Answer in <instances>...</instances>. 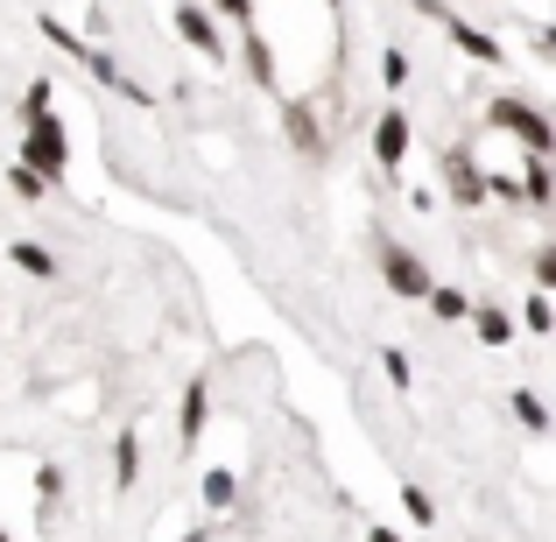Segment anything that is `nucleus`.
<instances>
[{"mask_svg": "<svg viewBox=\"0 0 556 542\" xmlns=\"http://www.w3.org/2000/svg\"><path fill=\"white\" fill-rule=\"evenodd\" d=\"M190 542H212V535H190Z\"/></svg>", "mask_w": 556, "mask_h": 542, "instance_id": "nucleus-26", "label": "nucleus"}, {"mask_svg": "<svg viewBox=\"0 0 556 542\" xmlns=\"http://www.w3.org/2000/svg\"><path fill=\"white\" fill-rule=\"evenodd\" d=\"M247 64H254L261 85H268V42H261V36H247Z\"/></svg>", "mask_w": 556, "mask_h": 542, "instance_id": "nucleus-21", "label": "nucleus"}, {"mask_svg": "<svg viewBox=\"0 0 556 542\" xmlns=\"http://www.w3.org/2000/svg\"><path fill=\"white\" fill-rule=\"evenodd\" d=\"M14 261H22V268H28V275H56V261H50V254H42V247H28V240H22V247H14Z\"/></svg>", "mask_w": 556, "mask_h": 542, "instance_id": "nucleus-19", "label": "nucleus"}, {"mask_svg": "<svg viewBox=\"0 0 556 542\" xmlns=\"http://www.w3.org/2000/svg\"><path fill=\"white\" fill-rule=\"evenodd\" d=\"M367 542H402V535H394V529H367Z\"/></svg>", "mask_w": 556, "mask_h": 542, "instance_id": "nucleus-25", "label": "nucleus"}, {"mask_svg": "<svg viewBox=\"0 0 556 542\" xmlns=\"http://www.w3.org/2000/svg\"><path fill=\"white\" fill-rule=\"evenodd\" d=\"M0 542H8V535H0Z\"/></svg>", "mask_w": 556, "mask_h": 542, "instance_id": "nucleus-27", "label": "nucleus"}, {"mask_svg": "<svg viewBox=\"0 0 556 542\" xmlns=\"http://www.w3.org/2000/svg\"><path fill=\"white\" fill-rule=\"evenodd\" d=\"M535 42H543V56H556V28H543V36H535Z\"/></svg>", "mask_w": 556, "mask_h": 542, "instance_id": "nucleus-24", "label": "nucleus"}, {"mask_svg": "<svg viewBox=\"0 0 556 542\" xmlns=\"http://www.w3.org/2000/svg\"><path fill=\"white\" fill-rule=\"evenodd\" d=\"M472 331L486 345H507V339H515V317H507L501 303H472Z\"/></svg>", "mask_w": 556, "mask_h": 542, "instance_id": "nucleus-8", "label": "nucleus"}, {"mask_svg": "<svg viewBox=\"0 0 556 542\" xmlns=\"http://www.w3.org/2000/svg\"><path fill=\"white\" fill-rule=\"evenodd\" d=\"M374 163L380 169L408 163V113H380V121H374Z\"/></svg>", "mask_w": 556, "mask_h": 542, "instance_id": "nucleus-6", "label": "nucleus"}, {"mask_svg": "<svg viewBox=\"0 0 556 542\" xmlns=\"http://www.w3.org/2000/svg\"><path fill=\"white\" fill-rule=\"evenodd\" d=\"M444 177H451V198H458V204H486V198H493V184L479 177V163H472L465 149L444 155Z\"/></svg>", "mask_w": 556, "mask_h": 542, "instance_id": "nucleus-7", "label": "nucleus"}, {"mask_svg": "<svg viewBox=\"0 0 556 542\" xmlns=\"http://www.w3.org/2000/svg\"><path fill=\"white\" fill-rule=\"evenodd\" d=\"M521 198L549 204V155H529V163H521Z\"/></svg>", "mask_w": 556, "mask_h": 542, "instance_id": "nucleus-13", "label": "nucleus"}, {"mask_svg": "<svg viewBox=\"0 0 556 542\" xmlns=\"http://www.w3.org/2000/svg\"><path fill=\"white\" fill-rule=\"evenodd\" d=\"M486 127H493V135H515L529 155H556V127L529 106V99H493V106H486Z\"/></svg>", "mask_w": 556, "mask_h": 542, "instance_id": "nucleus-1", "label": "nucleus"}, {"mask_svg": "<svg viewBox=\"0 0 556 542\" xmlns=\"http://www.w3.org/2000/svg\"><path fill=\"white\" fill-rule=\"evenodd\" d=\"M135 479H141V437L135 430H121V444H113V487H135Z\"/></svg>", "mask_w": 556, "mask_h": 542, "instance_id": "nucleus-9", "label": "nucleus"}, {"mask_svg": "<svg viewBox=\"0 0 556 542\" xmlns=\"http://www.w3.org/2000/svg\"><path fill=\"white\" fill-rule=\"evenodd\" d=\"M380 282H388L394 297H408V303H430V289H437L430 268H422L402 240H380Z\"/></svg>", "mask_w": 556, "mask_h": 542, "instance_id": "nucleus-3", "label": "nucleus"}, {"mask_svg": "<svg viewBox=\"0 0 556 542\" xmlns=\"http://www.w3.org/2000/svg\"><path fill=\"white\" fill-rule=\"evenodd\" d=\"M204 402H212V388H204V380H190V388H184V416H177L184 444H198V430H204Z\"/></svg>", "mask_w": 556, "mask_h": 542, "instance_id": "nucleus-11", "label": "nucleus"}, {"mask_svg": "<svg viewBox=\"0 0 556 542\" xmlns=\"http://www.w3.org/2000/svg\"><path fill=\"white\" fill-rule=\"evenodd\" d=\"M507 408H515V423H521L529 437H543V430H549V408H543V394L515 388V394H507Z\"/></svg>", "mask_w": 556, "mask_h": 542, "instance_id": "nucleus-10", "label": "nucleus"}, {"mask_svg": "<svg viewBox=\"0 0 556 542\" xmlns=\"http://www.w3.org/2000/svg\"><path fill=\"white\" fill-rule=\"evenodd\" d=\"M218 14H232V22H254V8H247V0H218Z\"/></svg>", "mask_w": 556, "mask_h": 542, "instance_id": "nucleus-23", "label": "nucleus"}, {"mask_svg": "<svg viewBox=\"0 0 556 542\" xmlns=\"http://www.w3.org/2000/svg\"><path fill=\"white\" fill-rule=\"evenodd\" d=\"M416 14H430V22L444 28L451 42H458V56H472V64H493V71H501V56H507V50H501V42L486 36V28H472L465 14H451L444 0H416Z\"/></svg>", "mask_w": 556, "mask_h": 542, "instance_id": "nucleus-2", "label": "nucleus"}, {"mask_svg": "<svg viewBox=\"0 0 556 542\" xmlns=\"http://www.w3.org/2000/svg\"><path fill=\"white\" fill-rule=\"evenodd\" d=\"M535 282H543V289H556V240L543 247V254H535Z\"/></svg>", "mask_w": 556, "mask_h": 542, "instance_id": "nucleus-22", "label": "nucleus"}, {"mask_svg": "<svg viewBox=\"0 0 556 542\" xmlns=\"http://www.w3.org/2000/svg\"><path fill=\"white\" fill-rule=\"evenodd\" d=\"M232 493H240V479H232L226 465H212V472H204V507L218 515V507H232Z\"/></svg>", "mask_w": 556, "mask_h": 542, "instance_id": "nucleus-14", "label": "nucleus"}, {"mask_svg": "<svg viewBox=\"0 0 556 542\" xmlns=\"http://www.w3.org/2000/svg\"><path fill=\"white\" fill-rule=\"evenodd\" d=\"M22 163L28 169H42V177H64L71 169V141H64V127L50 121V113H36V121H28V141H22Z\"/></svg>", "mask_w": 556, "mask_h": 542, "instance_id": "nucleus-4", "label": "nucleus"}, {"mask_svg": "<svg viewBox=\"0 0 556 542\" xmlns=\"http://www.w3.org/2000/svg\"><path fill=\"white\" fill-rule=\"evenodd\" d=\"M521 325L549 339V331H556V303H549V297H529V303H521Z\"/></svg>", "mask_w": 556, "mask_h": 542, "instance_id": "nucleus-17", "label": "nucleus"}, {"mask_svg": "<svg viewBox=\"0 0 556 542\" xmlns=\"http://www.w3.org/2000/svg\"><path fill=\"white\" fill-rule=\"evenodd\" d=\"M430 311L444 317V325H458V317H472V297H465V289H451V282H437L430 289Z\"/></svg>", "mask_w": 556, "mask_h": 542, "instance_id": "nucleus-12", "label": "nucleus"}, {"mask_svg": "<svg viewBox=\"0 0 556 542\" xmlns=\"http://www.w3.org/2000/svg\"><path fill=\"white\" fill-rule=\"evenodd\" d=\"M402 515L416 521V529H437V501L422 487H402Z\"/></svg>", "mask_w": 556, "mask_h": 542, "instance_id": "nucleus-16", "label": "nucleus"}, {"mask_svg": "<svg viewBox=\"0 0 556 542\" xmlns=\"http://www.w3.org/2000/svg\"><path fill=\"white\" fill-rule=\"evenodd\" d=\"M14 190H22V198H42V190H50V177H42V169H28V163H14V177H8Z\"/></svg>", "mask_w": 556, "mask_h": 542, "instance_id": "nucleus-18", "label": "nucleus"}, {"mask_svg": "<svg viewBox=\"0 0 556 542\" xmlns=\"http://www.w3.org/2000/svg\"><path fill=\"white\" fill-rule=\"evenodd\" d=\"M177 36H184L198 56H212V64L226 56V42H218V22H212L204 8H190V0H177Z\"/></svg>", "mask_w": 556, "mask_h": 542, "instance_id": "nucleus-5", "label": "nucleus"}, {"mask_svg": "<svg viewBox=\"0 0 556 542\" xmlns=\"http://www.w3.org/2000/svg\"><path fill=\"white\" fill-rule=\"evenodd\" d=\"M380 78H388V85H408V56L388 50V56H380Z\"/></svg>", "mask_w": 556, "mask_h": 542, "instance_id": "nucleus-20", "label": "nucleus"}, {"mask_svg": "<svg viewBox=\"0 0 556 542\" xmlns=\"http://www.w3.org/2000/svg\"><path fill=\"white\" fill-rule=\"evenodd\" d=\"M380 374H388V380H394L402 394L416 388V366H408V353H402V345H380Z\"/></svg>", "mask_w": 556, "mask_h": 542, "instance_id": "nucleus-15", "label": "nucleus"}]
</instances>
